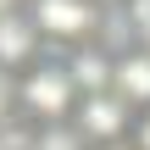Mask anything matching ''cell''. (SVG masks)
<instances>
[{
    "instance_id": "cell-1",
    "label": "cell",
    "mask_w": 150,
    "mask_h": 150,
    "mask_svg": "<svg viewBox=\"0 0 150 150\" xmlns=\"http://www.w3.org/2000/svg\"><path fill=\"white\" fill-rule=\"evenodd\" d=\"M17 100H22V111H28V117H39L45 128H56L61 117H72V111H78V83H72V72H67L61 61H45V67H28V78H22Z\"/></svg>"
},
{
    "instance_id": "cell-6",
    "label": "cell",
    "mask_w": 150,
    "mask_h": 150,
    "mask_svg": "<svg viewBox=\"0 0 150 150\" xmlns=\"http://www.w3.org/2000/svg\"><path fill=\"white\" fill-rule=\"evenodd\" d=\"M67 72H72V83H78V95H83V100H89V95H111L117 56H106L100 45H83V50L67 61Z\"/></svg>"
},
{
    "instance_id": "cell-3",
    "label": "cell",
    "mask_w": 150,
    "mask_h": 150,
    "mask_svg": "<svg viewBox=\"0 0 150 150\" xmlns=\"http://www.w3.org/2000/svg\"><path fill=\"white\" fill-rule=\"evenodd\" d=\"M128 122H134V106L117 100V95H89L78 100V134L89 145H117L128 139Z\"/></svg>"
},
{
    "instance_id": "cell-7",
    "label": "cell",
    "mask_w": 150,
    "mask_h": 150,
    "mask_svg": "<svg viewBox=\"0 0 150 150\" xmlns=\"http://www.w3.org/2000/svg\"><path fill=\"white\" fill-rule=\"evenodd\" d=\"M33 150H89V139H83L78 128H61V122H56V128H45V134L33 139Z\"/></svg>"
},
{
    "instance_id": "cell-8",
    "label": "cell",
    "mask_w": 150,
    "mask_h": 150,
    "mask_svg": "<svg viewBox=\"0 0 150 150\" xmlns=\"http://www.w3.org/2000/svg\"><path fill=\"white\" fill-rule=\"evenodd\" d=\"M128 22H134L139 50H150V0H128Z\"/></svg>"
},
{
    "instance_id": "cell-2",
    "label": "cell",
    "mask_w": 150,
    "mask_h": 150,
    "mask_svg": "<svg viewBox=\"0 0 150 150\" xmlns=\"http://www.w3.org/2000/svg\"><path fill=\"white\" fill-rule=\"evenodd\" d=\"M28 17H33V28L50 33V39H89V33H100V22H106L100 0H33Z\"/></svg>"
},
{
    "instance_id": "cell-9",
    "label": "cell",
    "mask_w": 150,
    "mask_h": 150,
    "mask_svg": "<svg viewBox=\"0 0 150 150\" xmlns=\"http://www.w3.org/2000/svg\"><path fill=\"white\" fill-rule=\"evenodd\" d=\"M139 150H150V111H139V122H134V134H128Z\"/></svg>"
},
{
    "instance_id": "cell-4",
    "label": "cell",
    "mask_w": 150,
    "mask_h": 150,
    "mask_svg": "<svg viewBox=\"0 0 150 150\" xmlns=\"http://www.w3.org/2000/svg\"><path fill=\"white\" fill-rule=\"evenodd\" d=\"M111 95L128 100L134 111H150V50H128V56H117Z\"/></svg>"
},
{
    "instance_id": "cell-5",
    "label": "cell",
    "mask_w": 150,
    "mask_h": 150,
    "mask_svg": "<svg viewBox=\"0 0 150 150\" xmlns=\"http://www.w3.org/2000/svg\"><path fill=\"white\" fill-rule=\"evenodd\" d=\"M33 50H39V28H33V17L6 11V17H0V72L28 67V61H33Z\"/></svg>"
},
{
    "instance_id": "cell-12",
    "label": "cell",
    "mask_w": 150,
    "mask_h": 150,
    "mask_svg": "<svg viewBox=\"0 0 150 150\" xmlns=\"http://www.w3.org/2000/svg\"><path fill=\"white\" fill-rule=\"evenodd\" d=\"M6 11H17V0H0V17H6Z\"/></svg>"
},
{
    "instance_id": "cell-11",
    "label": "cell",
    "mask_w": 150,
    "mask_h": 150,
    "mask_svg": "<svg viewBox=\"0 0 150 150\" xmlns=\"http://www.w3.org/2000/svg\"><path fill=\"white\" fill-rule=\"evenodd\" d=\"M106 150H139V145H134V139H117V145H106Z\"/></svg>"
},
{
    "instance_id": "cell-10",
    "label": "cell",
    "mask_w": 150,
    "mask_h": 150,
    "mask_svg": "<svg viewBox=\"0 0 150 150\" xmlns=\"http://www.w3.org/2000/svg\"><path fill=\"white\" fill-rule=\"evenodd\" d=\"M11 100H17V89H11V72H0V122H6V111H11Z\"/></svg>"
}]
</instances>
